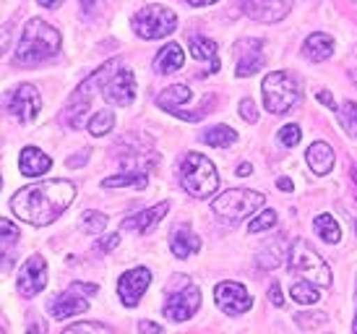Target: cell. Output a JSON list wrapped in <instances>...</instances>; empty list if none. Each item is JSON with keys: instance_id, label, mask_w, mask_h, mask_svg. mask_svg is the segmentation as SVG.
<instances>
[{"instance_id": "d6986e66", "label": "cell", "mask_w": 357, "mask_h": 334, "mask_svg": "<svg viewBox=\"0 0 357 334\" xmlns=\"http://www.w3.org/2000/svg\"><path fill=\"white\" fill-rule=\"evenodd\" d=\"M52 167V159L37 147H24L19 154V170L24 173L26 177H37V175H45L47 170Z\"/></svg>"}, {"instance_id": "484cf974", "label": "cell", "mask_w": 357, "mask_h": 334, "mask_svg": "<svg viewBox=\"0 0 357 334\" xmlns=\"http://www.w3.org/2000/svg\"><path fill=\"white\" fill-rule=\"evenodd\" d=\"M146 186H149L146 173H128V170L120 173V175H112L102 180V188H136V191H144Z\"/></svg>"}, {"instance_id": "8992f818", "label": "cell", "mask_w": 357, "mask_h": 334, "mask_svg": "<svg viewBox=\"0 0 357 334\" xmlns=\"http://www.w3.org/2000/svg\"><path fill=\"white\" fill-rule=\"evenodd\" d=\"M130 27H133V31L139 34L141 40H162V37H169L172 31L178 29V16L167 6L151 3V6H144L133 16Z\"/></svg>"}, {"instance_id": "7402d4cb", "label": "cell", "mask_w": 357, "mask_h": 334, "mask_svg": "<svg viewBox=\"0 0 357 334\" xmlns=\"http://www.w3.org/2000/svg\"><path fill=\"white\" fill-rule=\"evenodd\" d=\"M307 165L310 170L316 173V175H328L331 173V167H334V149L328 147L326 141H316V144H310L307 147Z\"/></svg>"}, {"instance_id": "816d5d0a", "label": "cell", "mask_w": 357, "mask_h": 334, "mask_svg": "<svg viewBox=\"0 0 357 334\" xmlns=\"http://www.w3.org/2000/svg\"><path fill=\"white\" fill-rule=\"evenodd\" d=\"M349 177H352V186H355V198H357V165L352 167V173H349Z\"/></svg>"}, {"instance_id": "e575fe53", "label": "cell", "mask_w": 357, "mask_h": 334, "mask_svg": "<svg viewBox=\"0 0 357 334\" xmlns=\"http://www.w3.org/2000/svg\"><path fill=\"white\" fill-rule=\"evenodd\" d=\"M274 225H277V212L274 209H264L248 225V233H264V230H271Z\"/></svg>"}, {"instance_id": "7a4b0ae2", "label": "cell", "mask_w": 357, "mask_h": 334, "mask_svg": "<svg viewBox=\"0 0 357 334\" xmlns=\"http://www.w3.org/2000/svg\"><path fill=\"white\" fill-rule=\"evenodd\" d=\"M60 50V31L50 27L45 19H29L21 31L13 60L19 66H37L42 60H50Z\"/></svg>"}, {"instance_id": "ab89813d", "label": "cell", "mask_w": 357, "mask_h": 334, "mask_svg": "<svg viewBox=\"0 0 357 334\" xmlns=\"http://www.w3.org/2000/svg\"><path fill=\"white\" fill-rule=\"evenodd\" d=\"M120 243V235L115 233V235H109V238H105V240H100L97 246H94V251H102V254H107L109 248H115Z\"/></svg>"}, {"instance_id": "d6a6232c", "label": "cell", "mask_w": 357, "mask_h": 334, "mask_svg": "<svg viewBox=\"0 0 357 334\" xmlns=\"http://www.w3.org/2000/svg\"><path fill=\"white\" fill-rule=\"evenodd\" d=\"M289 295H292V300H298V303H303V305H313L321 300V293L316 290L313 282H298V285H292Z\"/></svg>"}, {"instance_id": "83f0119b", "label": "cell", "mask_w": 357, "mask_h": 334, "mask_svg": "<svg viewBox=\"0 0 357 334\" xmlns=\"http://www.w3.org/2000/svg\"><path fill=\"white\" fill-rule=\"evenodd\" d=\"M264 254L258 256V264L266 266V269H274V266H279L282 261H284V251H287V243H284V238H277L274 243H268V246L261 248Z\"/></svg>"}, {"instance_id": "8d00e7d4", "label": "cell", "mask_w": 357, "mask_h": 334, "mask_svg": "<svg viewBox=\"0 0 357 334\" xmlns=\"http://www.w3.org/2000/svg\"><path fill=\"white\" fill-rule=\"evenodd\" d=\"M295 321H298L300 329H318L321 324L328 321V314L324 311H313V314H295Z\"/></svg>"}, {"instance_id": "ee69618b", "label": "cell", "mask_w": 357, "mask_h": 334, "mask_svg": "<svg viewBox=\"0 0 357 334\" xmlns=\"http://www.w3.org/2000/svg\"><path fill=\"white\" fill-rule=\"evenodd\" d=\"M268 295H271V303H274V305H282V303H284V295H282V287H279L277 282L271 285V290H268Z\"/></svg>"}, {"instance_id": "d590c367", "label": "cell", "mask_w": 357, "mask_h": 334, "mask_svg": "<svg viewBox=\"0 0 357 334\" xmlns=\"http://www.w3.org/2000/svg\"><path fill=\"white\" fill-rule=\"evenodd\" d=\"M277 138H279V144H282V147H298L300 138H303V131H300V126L289 123V126L279 128Z\"/></svg>"}, {"instance_id": "1f68e13d", "label": "cell", "mask_w": 357, "mask_h": 334, "mask_svg": "<svg viewBox=\"0 0 357 334\" xmlns=\"http://www.w3.org/2000/svg\"><path fill=\"white\" fill-rule=\"evenodd\" d=\"M115 126V115L109 112V110H100V112H94L89 120V133L91 136H107L109 131Z\"/></svg>"}, {"instance_id": "5bb4252c", "label": "cell", "mask_w": 357, "mask_h": 334, "mask_svg": "<svg viewBox=\"0 0 357 334\" xmlns=\"http://www.w3.org/2000/svg\"><path fill=\"white\" fill-rule=\"evenodd\" d=\"M149 282H151L149 269H144V266L128 269V272L118 279V295H120V300H123V305H126V308L139 305L144 293H146V287H149Z\"/></svg>"}, {"instance_id": "4dcf8cb0", "label": "cell", "mask_w": 357, "mask_h": 334, "mask_svg": "<svg viewBox=\"0 0 357 334\" xmlns=\"http://www.w3.org/2000/svg\"><path fill=\"white\" fill-rule=\"evenodd\" d=\"M337 118L344 128V133L352 138H357V102H344L342 108L337 110Z\"/></svg>"}, {"instance_id": "f5cc1de1", "label": "cell", "mask_w": 357, "mask_h": 334, "mask_svg": "<svg viewBox=\"0 0 357 334\" xmlns=\"http://www.w3.org/2000/svg\"><path fill=\"white\" fill-rule=\"evenodd\" d=\"M94 3H97V0H81V6H84V10H86V13L94 8Z\"/></svg>"}, {"instance_id": "44dd1931", "label": "cell", "mask_w": 357, "mask_h": 334, "mask_svg": "<svg viewBox=\"0 0 357 334\" xmlns=\"http://www.w3.org/2000/svg\"><path fill=\"white\" fill-rule=\"evenodd\" d=\"M190 97H193V92H190L188 84H175V87L165 89V92L159 94L157 105L162 110L172 112V115H178V112H183V110H185V105L190 102Z\"/></svg>"}, {"instance_id": "836d02e7", "label": "cell", "mask_w": 357, "mask_h": 334, "mask_svg": "<svg viewBox=\"0 0 357 334\" xmlns=\"http://www.w3.org/2000/svg\"><path fill=\"white\" fill-rule=\"evenodd\" d=\"M105 227H107V215H102V212H94V209H89V212H84V217H81V230L84 233H91V235H97V233H105Z\"/></svg>"}, {"instance_id": "ffe728a7", "label": "cell", "mask_w": 357, "mask_h": 334, "mask_svg": "<svg viewBox=\"0 0 357 334\" xmlns=\"http://www.w3.org/2000/svg\"><path fill=\"white\" fill-rule=\"evenodd\" d=\"M201 248V238L190 230L188 225L175 227V233L169 235V251L178 256V259H188Z\"/></svg>"}, {"instance_id": "e0dca14e", "label": "cell", "mask_w": 357, "mask_h": 334, "mask_svg": "<svg viewBox=\"0 0 357 334\" xmlns=\"http://www.w3.org/2000/svg\"><path fill=\"white\" fill-rule=\"evenodd\" d=\"M89 308V298H84L81 293H76L73 287H68L66 293H58L50 300V316L55 321H63V319H70L76 314H84Z\"/></svg>"}, {"instance_id": "db71d44e", "label": "cell", "mask_w": 357, "mask_h": 334, "mask_svg": "<svg viewBox=\"0 0 357 334\" xmlns=\"http://www.w3.org/2000/svg\"><path fill=\"white\" fill-rule=\"evenodd\" d=\"M349 79L355 81V87H357V68H352V71H349Z\"/></svg>"}, {"instance_id": "cb8c5ba5", "label": "cell", "mask_w": 357, "mask_h": 334, "mask_svg": "<svg viewBox=\"0 0 357 334\" xmlns=\"http://www.w3.org/2000/svg\"><path fill=\"white\" fill-rule=\"evenodd\" d=\"M183 63H185L183 48H180L178 42H167V45L157 52V58H154V68H157L159 73H175V71L183 68Z\"/></svg>"}, {"instance_id": "6f0895ef", "label": "cell", "mask_w": 357, "mask_h": 334, "mask_svg": "<svg viewBox=\"0 0 357 334\" xmlns=\"http://www.w3.org/2000/svg\"><path fill=\"white\" fill-rule=\"evenodd\" d=\"M355 3H357V0H355Z\"/></svg>"}, {"instance_id": "60d3db41", "label": "cell", "mask_w": 357, "mask_h": 334, "mask_svg": "<svg viewBox=\"0 0 357 334\" xmlns=\"http://www.w3.org/2000/svg\"><path fill=\"white\" fill-rule=\"evenodd\" d=\"M70 287H73L76 293L84 295V298H91V295H97V293H100V287H97V285H84V282H73V285H70Z\"/></svg>"}, {"instance_id": "4316f807", "label": "cell", "mask_w": 357, "mask_h": 334, "mask_svg": "<svg viewBox=\"0 0 357 334\" xmlns=\"http://www.w3.org/2000/svg\"><path fill=\"white\" fill-rule=\"evenodd\" d=\"M313 227H316V233L321 235V240H324V243H328V246H337L339 240H342L339 222L331 215H318L316 222H313Z\"/></svg>"}, {"instance_id": "11a10c76", "label": "cell", "mask_w": 357, "mask_h": 334, "mask_svg": "<svg viewBox=\"0 0 357 334\" xmlns=\"http://www.w3.org/2000/svg\"><path fill=\"white\" fill-rule=\"evenodd\" d=\"M352 334H357V314H355V319H352Z\"/></svg>"}, {"instance_id": "681fc988", "label": "cell", "mask_w": 357, "mask_h": 334, "mask_svg": "<svg viewBox=\"0 0 357 334\" xmlns=\"http://www.w3.org/2000/svg\"><path fill=\"white\" fill-rule=\"evenodd\" d=\"M250 173H253V167H250L248 162H245V165H240V167H238V175H240V177L250 175Z\"/></svg>"}, {"instance_id": "f546056e", "label": "cell", "mask_w": 357, "mask_h": 334, "mask_svg": "<svg viewBox=\"0 0 357 334\" xmlns=\"http://www.w3.org/2000/svg\"><path fill=\"white\" fill-rule=\"evenodd\" d=\"M0 238H3L6 269H10V254H13V246H16V240H19V227L13 225L10 219H3V222H0Z\"/></svg>"}, {"instance_id": "f1b7e54d", "label": "cell", "mask_w": 357, "mask_h": 334, "mask_svg": "<svg viewBox=\"0 0 357 334\" xmlns=\"http://www.w3.org/2000/svg\"><path fill=\"white\" fill-rule=\"evenodd\" d=\"M204 141H206L208 147H217V149L232 147V144L238 141V133L229 126H211L206 133H204Z\"/></svg>"}, {"instance_id": "3957f363", "label": "cell", "mask_w": 357, "mask_h": 334, "mask_svg": "<svg viewBox=\"0 0 357 334\" xmlns=\"http://www.w3.org/2000/svg\"><path fill=\"white\" fill-rule=\"evenodd\" d=\"M180 183L188 191L190 196L208 198L217 194L219 188V173L204 154L199 152H188L183 165H180Z\"/></svg>"}, {"instance_id": "5b68a950", "label": "cell", "mask_w": 357, "mask_h": 334, "mask_svg": "<svg viewBox=\"0 0 357 334\" xmlns=\"http://www.w3.org/2000/svg\"><path fill=\"white\" fill-rule=\"evenodd\" d=\"M261 94H264V105H266L268 112L274 115H282L298 105L300 99V84L292 73H284V71H274L264 79V87H261Z\"/></svg>"}, {"instance_id": "7dc6e473", "label": "cell", "mask_w": 357, "mask_h": 334, "mask_svg": "<svg viewBox=\"0 0 357 334\" xmlns=\"http://www.w3.org/2000/svg\"><path fill=\"white\" fill-rule=\"evenodd\" d=\"M277 186H279V191H292V180H289V177H279L277 180Z\"/></svg>"}, {"instance_id": "8fae6325", "label": "cell", "mask_w": 357, "mask_h": 334, "mask_svg": "<svg viewBox=\"0 0 357 334\" xmlns=\"http://www.w3.org/2000/svg\"><path fill=\"white\" fill-rule=\"evenodd\" d=\"M201 290L196 285H188L183 290H172L165 300V316L172 321H188L190 316L199 311Z\"/></svg>"}, {"instance_id": "30bf717a", "label": "cell", "mask_w": 357, "mask_h": 334, "mask_svg": "<svg viewBox=\"0 0 357 334\" xmlns=\"http://www.w3.org/2000/svg\"><path fill=\"white\" fill-rule=\"evenodd\" d=\"M47 285V264L40 254H34L26 259V264L21 266L19 277H16V290L21 298H34L37 293H42Z\"/></svg>"}, {"instance_id": "d4e9b609", "label": "cell", "mask_w": 357, "mask_h": 334, "mask_svg": "<svg viewBox=\"0 0 357 334\" xmlns=\"http://www.w3.org/2000/svg\"><path fill=\"white\" fill-rule=\"evenodd\" d=\"M190 52H193V58L196 60L208 63V71H211V73H217L219 71L217 42H211L208 37H199V34H193V37H190Z\"/></svg>"}, {"instance_id": "277c9868", "label": "cell", "mask_w": 357, "mask_h": 334, "mask_svg": "<svg viewBox=\"0 0 357 334\" xmlns=\"http://www.w3.org/2000/svg\"><path fill=\"white\" fill-rule=\"evenodd\" d=\"M118 66H120V60H109L100 71H94L84 84H79V89L73 92V97L68 99V108H66V123H68L70 128L84 126V118H86V112H89L91 99L97 97V92L105 89L107 79L118 71Z\"/></svg>"}, {"instance_id": "74e56055", "label": "cell", "mask_w": 357, "mask_h": 334, "mask_svg": "<svg viewBox=\"0 0 357 334\" xmlns=\"http://www.w3.org/2000/svg\"><path fill=\"white\" fill-rule=\"evenodd\" d=\"M63 334H112V332H109V326L97 324V321H79V324L68 326Z\"/></svg>"}, {"instance_id": "6da1fadb", "label": "cell", "mask_w": 357, "mask_h": 334, "mask_svg": "<svg viewBox=\"0 0 357 334\" xmlns=\"http://www.w3.org/2000/svg\"><path fill=\"white\" fill-rule=\"evenodd\" d=\"M73 198H76V186L70 180L55 177V180H42V183L16 191L10 198V209L19 219L29 225L47 227L70 207Z\"/></svg>"}, {"instance_id": "7bdbcfd3", "label": "cell", "mask_w": 357, "mask_h": 334, "mask_svg": "<svg viewBox=\"0 0 357 334\" xmlns=\"http://www.w3.org/2000/svg\"><path fill=\"white\" fill-rule=\"evenodd\" d=\"M318 99H321V105H326L328 110L337 108V105H334V94H331V92H326V89H321V92H318Z\"/></svg>"}, {"instance_id": "9f6ffc18", "label": "cell", "mask_w": 357, "mask_h": 334, "mask_svg": "<svg viewBox=\"0 0 357 334\" xmlns=\"http://www.w3.org/2000/svg\"><path fill=\"white\" fill-rule=\"evenodd\" d=\"M355 227H357V222H355Z\"/></svg>"}, {"instance_id": "52a82bcc", "label": "cell", "mask_w": 357, "mask_h": 334, "mask_svg": "<svg viewBox=\"0 0 357 334\" xmlns=\"http://www.w3.org/2000/svg\"><path fill=\"white\" fill-rule=\"evenodd\" d=\"M287 264L295 275L305 277V282H313V285H318V287L331 285V269H328V264L313 251V248L307 246V240H295V243H292Z\"/></svg>"}, {"instance_id": "2e32d148", "label": "cell", "mask_w": 357, "mask_h": 334, "mask_svg": "<svg viewBox=\"0 0 357 334\" xmlns=\"http://www.w3.org/2000/svg\"><path fill=\"white\" fill-rule=\"evenodd\" d=\"M240 6L250 19L274 24V21H282L287 16L292 8V0H240Z\"/></svg>"}, {"instance_id": "f35d334b", "label": "cell", "mask_w": 357, "mask_h": 334, "mask_svg": "<svg viewBox=\"0 0 357 334\" xmlns=\"http://www.w3.org/2000/svg\"><path fill=\"white\" fill-rule=\"evenodd\" d=\"M240 115L248 120V123H256L258 120L256 102H253V99H243V102H240Z\"/></svg>"}, {"instance_id": "b9f144b4", "label": "cell", "mask_w": 357, "mask_h": 334, "mask_svg": "<svg viewBox=\"0 0 357 334\" xmlns=\"http://www.w3.org/2000/svg\"><path fill=\"white\" fill-rule=\"evenodd\" d=\"M139 332L141 334H162V326L154 324V321H141V324H139Z\"/></svg>"}, {"instance_id": "9c48e42d", "label": "cell", "mask_w": 357, "mask_h": 334, "mask_svg": "<svg viewBox=\"0 0 357 334\" xmlns=\"http://www.w3.org/2000/svg\"><path fill=\"white\" fill-rule=\"evenodd\" d=\"M136 76H133V71L128 66H123L120 63L118 71L112 73L102 89V97L107 99L109 105H115V108H128L133 105V99H136Z\"/></svg>"}, {"instance_id": "ba28073f", "label": "cell", "mask_w": 357, "mask_h": 334, "mask_svg": "<svg viewBox=\"0 0 357 334\" xmlns=\"http://www.w3.org/2000/svg\"><path fill=\"white\" fill-rule=\"evenodd\" d=\"M266 204V196L250 191V188H229L222 196L214 198L211 209L225 219H245L248 215H253L256 209H261Z\"/></svg>"}, {"instance_id": "ac0fdd59", "label": "cell", "mask_w": 357, "mask_h": 334, "mask_svg": "<svg viewBox=\"0 0 357 334\" xmlns=\"http://www.w3.org/2000/svg\"><path fill=\"white\" fill-rule=\"evenodd\" d=\"M167 212H169V201H162V204H154L151 209H141L136 215L126 217L120 227H123V230H141V233H146V230H151Z\"/></svg>"}, {"instance_id": "bcb514c9", "label": "cell", "mask_w": 357, "mask_h": 334, "mask_svg": "<svg viewBox=\"0 0 357 334\" xmlns=\"http://www.w3.org/2000/svg\"><path fill=\"white\" fill-rule=\"evenodd\" d=\"M26 334H47V329H45L42 321H37V324H31L29 329H26Z\"/></svg>"}, {"instance_id": "7c38bea8", "label": "cell", "mask_w": 357, "mask_h": 334, "mask_svg": "<svg viewBox=\"0 0 357 334\" xmlns=\"http://www.w3.org/2000/svg\"><path fill=\"white\" fill-rule=\"evenodd\" d=\"M214 300L217 305L229 316H240L250 311V305H253V295L245 290L243 285L238 282H219L214 287Z\"/></svg>"}, {"instance_id": "9a60e30c", "label": "cell", "mask_w": 357, "mask_h": 334, "mask_svg": "<svg viewBox=\"0 0 357 334\" xmlns=\"http://www.w3.org/2000/svg\"><path fill=\"white\" fill-rule=\"evenodd\" d=\"M40 92L31 87V84H21L16 87V92L8 97V110L16 115V120H21L24 126H29L31 120L37 118V112H40Z\"/></svg>"}, {"instance_id": "f907efd6", "label": "cell", "mask_w": 357, "mask_h": 334, "mask_svg": "<svg viewBox=\"0 0 357 334\" xmlns=\"http://www.w3.org/2000/svg\"><path fill=\"white\" fill-rule=\"evenodd\" d=\"M185 3H188V6H196V8H199V6H211V3H217V0H185Z\"/></svg>"}, {"instance_id": "4fadbf2b", "label": "cell", "mask_w": 357, "mask_h": 334, "mask_svg": "<svg viewBox=\"0 0 357 334\" xmlns=\"http://www.w3.org/2000/svg\"><path fill=\"white\" fill-rule=\"evenodd\" d=\"M235 58H238V66H235L238 79H248V76H253V73H258V71L264 68V63H266L264 42L256 40V37L240 40L238 48H235Z\"/></svg>"}, {"instance_id": "603a6c76", "label": "cell", "mask_w": 357, "mask_h": 334, "mask_svg": "<svg viewBox=\"0 0 357 334\" xmlns=\"http://www.w3.org/2000/svg\"><path fill=\"white\" fill-rule=\"evenodd\" d=\"M303 55L307 60H313V63H324L334 55V40L324 34V31H316V34H310L303 45Z\"/></svg>"}, {"instance_id": "f6af8a7d", "label": "cell", "mask_w": 357, "mask_h": 334, "mask_svg": "<svg viewBox=\"0 0 357 334\" xmlns=\"http://www.w3.org/2000/svg\"><path fill=\"white\" fill-rule=\"evenodd\" d=\"M86 157H89V149H84V154H81V157H70L68 159V167L84 165V162H86Z\"/></svg>"}, {"instance_id": "c3c4849f", "label": "cell", "mask_w": 357, "mask_h": 334, "mask_svg": "<svg viewBox=\"0 0 357 334\" xmlns=\"http://www.w3.org/2000/svg\"><path fill=\"white\" fill-rule=\"evenodd\" d=\"M37 3H40L42 8H58L63 0H37Z\"/></svg>"}]
</instances>
